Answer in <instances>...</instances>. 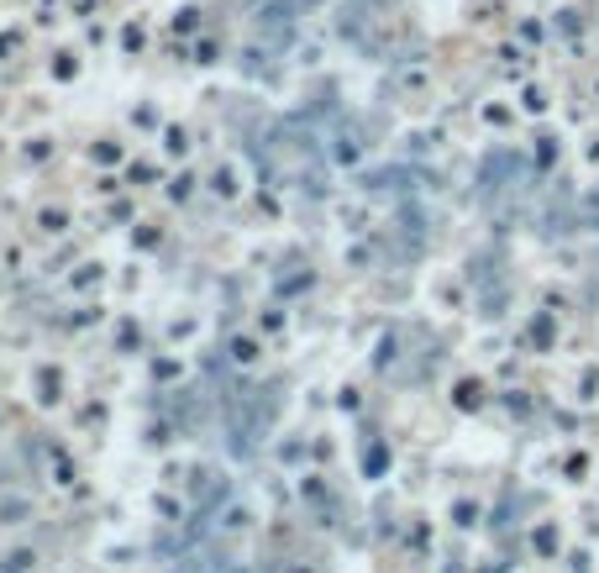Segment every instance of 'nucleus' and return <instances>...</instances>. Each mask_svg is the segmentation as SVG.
Returning <instances> with one entry per match:
<instances>
[]
</instances>
